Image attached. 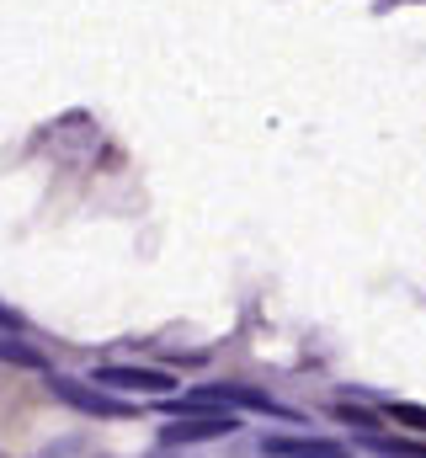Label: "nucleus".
Returning <instances> with one entry per match:
<instances>
[{
	"label": "nucleus",
	"mask_w": 426,
	"mask_h": 458,
	"mask_svg": "<svg viewBox=\"0 0 426 458\" xmlns=\"http://www.w3.org/2000/svg\"><path fill=\"white\" fill-rule=\"evenodd\" d=\"M336 416H341L346 427H362V432H373V416H368V411H357V405H346V400L336 405Z\"/></svg>",
	"instance_id": "8"
},
{
	"label": "nucleus",
	"mask_w": 426,
	"mask_h": 458,
	"mask_svg": "<svg viewBox=\"0 0 426 458\" xmlns=\"http://www.w3.org/2000/svg\"><path fill=\"white\" fill-rule=\"evenodd\" d=\"M48 389H54V400H64V405H75V411H86V416H139V405H123V400H112L102 394L97 384H81V378H70V373H48Z\"/></svg>",
	"instance_id": "1"
},
{
	"label": "nucleus",
	"mask_w": 426,
	"mask_h": 458,
	"mask_svg": "<svg viewBox=\"0 0 426 458\" xmlns=\"http://www.w3.org/2000/svg\"><path fill=\"white\" fill-rule=\"evenodd\" d=\"M91 384L97 389H133V394H166V389H176V378L160 373V368H97Z\"/></svg>",
	"instance_id": "3"
},
{
	"label": "nucleus",
	"mask_w": 426,
	"mask_h": 458,
	"mask_svg": "<svg viewBox=\"0 0 426 458\" xmlns=\"http://www.w3.org/2000/svg\"><path fill=\"white\" fill-rule=\"evenodd\" d=\"M0 362H11V368H48V357L38 346H27L16 331H0Z\"/></svg>",
	"instance_id": "5"
},
{
	"label": "nucleus",
	"mask_w": 426,
	"mask_h": 458,
	"mask_svg": "<svg viewBox=\"0 0 426 458\" xmlns=\"http://www.w3.org/2000/svg\"><path fill=\"white\" fill-rule=\"evenodd\" d=\"M362 443L373 454H389V458H426L422 443H400V437H384V432H362Z\"/></svg>",
	"instance_id": "6"
},
{
	"label": "nucleus",
	"mask_w": 426,
	"mask_h": 458,
	"mask_svg": "<svg viewBox=\"0 0 426 458\" xmlns=\"http://www.w3.org/2000/svg\"><path fill=\"white\" fill-rule=\"evenodd\" d=\"M16 326H21V320H16V315H11V310L0 304V331H16Z\"/></svg>",
	"instance_id": "9"
},
{
	"label": "nucleus",
	"mask_w": 426,
	"mask_h": 458,
	"mask_svg": "<svg viewBox=\"0 0 426 458\" xmlns=\"http://www.w3.org/2000/svg\"><path fill=\"white\" fill-rule=\"evenodd\" d=\"M261 454L267 458H352L341 443H325V437H261Z\"/></svg>",
	"instance_id": "4"
},
{
	"label": "nucleus",
	"mask_w": 426,
	"mask_h": 458,
	"mask_svg": "<svg viewBox=\"0 0 426 458\" xmlns=\"http://www.w3.org/2000/svg\"><path fill=\"white\" fill-rule=\"evenodd\" d=\"M229 432H240L229 416H218V411H198V416H171L166 421V432H160V448H192V443H218V437H229Z\"/></svg>",
	"instance_id": "2"
},
{
	"label": "nucleus",
	"mask_w": 426,
	"mask_h": 458,
	"mask_svg": "<svg viewBox=\"0 0 426 458\" xmlns=\"http://www.w3.org/2000/svg\"><path fill=\"white\" fill-rule=\"evenodd\" d=\"M389 416H395L400 427H416V432H426V405H411V400H400V405H389Z\"/></svg>",
	"instance_id": "7"
}]
</instances>
